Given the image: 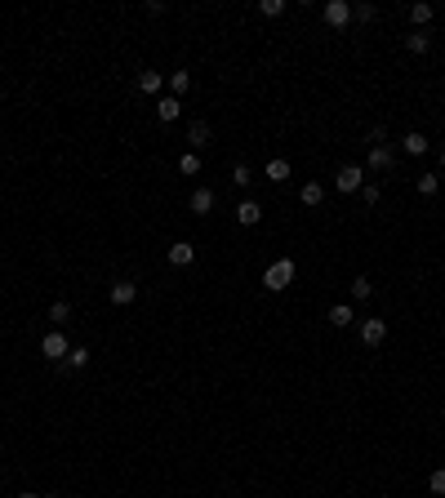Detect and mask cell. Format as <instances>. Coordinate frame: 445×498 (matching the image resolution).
<instances>
[{
  "mask_svg": "<svg viewBox=\"0 0 445 498\" xmlns=\"http://www.w3.org/2000/svg\"><path fill=\"white\" fill-rule=\"evenodd\" d=\"M294 285V258H276L268 262V271H263V289L268 294H281V289Z\"/></svg>",
  "mask_w": 445,
  "mask_h": 498,
  "instance_id": "cell-1",
  "label": "cell"
},
{
  "mask_svg": "<svg viewBox=\"0 0 445 498\" xmlns=\"http://www.w3.org/2000/svg\"><path fill=\"white\" fill-rule=\"evenodd\" d=\"M67 352H72V343H67V334H63V330H50L41 338V356H45V361L63 365V361H67Z\"/></svg>",
  "mask_w": 445,
  "mask_h": 498,
  "instance_id": "cell-2",
  "label": "cell"
},
{
  "mask_svg": "<svg viewBox=\"0 0 445 498\" xmlns=\"http://www.w3.org/2000/svg\"><path fill=\"white\" fill-rule=\"evenodd\" d=\"M356 338H361L365 347H383V338H387V321H378V316H365V321H356Z\"/></svg>",
  "mask_w": 445,
  "mask_h": 498,
  "instance_id": "cell-3",
  "label": "cell"
},
{
  "mask_svg": "<svg viewBox=\"0 0 445 498\" xmlns=\"http://www.w3.org/2000/svg\"><path fill=\"white\" fill-rule=\"evenodd\" d=\"M334 187H338L343 196L361 192V187H365V165H343V169L334 174Z\"/></svg>",
  "mask_w": 445,
  "mask_h": 498,
  "instance_id": "cell-4",
  "label": "cell"
},
{
  "mask_svg": "<svg viewBox=\"0 0 445 498\" xmlns=\"http://www.w3.org/2000/svg\"><path fill=\"white\" fill-rule=\"evenodd\" d=\"M321 18H325L334 32H343V27L352 23V5H347V0H325V5H321Z\"/></svg>",
  "mask_w": 445,
  "mask_h": 498,
  "instance_id": "cell-5",
  "label": "cell"
},
{
  "mask_svg": "<svg viewBox=\"0 0 445 498\" xmlns=\"http://www.w3.org/2000/svg\"><path fill=\"white\" fill-rule=\"evenodd\" d=\"M392 165H396V147H392V143L370 147V152H365V169H370V174H387Z\"/></svg>",
  "mask_w": 445,
  "mask_h": 498,
  "instance_id": "cell-6",
  "label": "cell"
},
{
  "mask_svg": "<svg viewBox=\"0 0 445 498\" xmlns=\"http://www.w3.org/2000/svg\"><path fill=\"white\" fill-rule=\"evenodd\" d=\"M210 138H214V125H210V120H192V125H187V152L210 147Z\"/></svg>",
  "mask_w": 445,
  "mask_h": 498,
  "instance_id": "cell-7",
  "label": "cell"
},
{
  "mask_svg": "<svg viewBox=\"0 0 445 498\" xmlns=\"http://www.w3.org/2000/svg\"><path fill=\"white\" fill-rule=\"evenodd\" d=\"M178 116H183V98H174V93H160V98H156V120H160V125H174Z\"/></svg>",
  "mask_w": 445,
  "mask_h": 498,
  "instance_id": "cell-8",
  "label": "cell"
},
{
  "mask_svg": "<svg viewBox=\"0 0 445 498\" xmlns=\"http://www.w3.org/2000/svg\"><path fill=\"white\" fill-rule=\"evenodd\" d=\"M165 258H169V267H192L196 262V245L192 240H174V245L165 249Z\"/></svg>",
  "mask_w": 445,
  "mask_h": 498,
  "instance_id": "cell-9",
  "label": "cell"
},
{
  "mask_svg": "<svg viewBox=\"0 0 445 498\" xmlns=\"http://www.w3.org/2000/svg\"><path fill=\"white\" fill-rule=\"evenodd\" d=\"M214 205H219V196H214L210 187H196V192H192V201H187V210H192L196 218H205V214H214Z\"/></svg>",
  "mask_w": 445,
  "mask_h": 498,
  "instance_id": "cell-10",
  "label": "cell"
},
{
  "mask_svg": "<svg viewBox=\"0 0 445 498\" xmlns=\"http://www.w3.org/2000/svg\"><path fill=\"white\" fill-rule=\"evenodd\" d=\"M107 298H111V307H129L138 298V285H134V280H116V285L107 289Z\"/></svg>",
  "mask_w": 445,
  "mask_h": 498,
  "instance_id": "cell-11",
  "label": "cell"
},
{
  "mask_svg": "<svg viewBox=\"0 0 445 498\" xmlns=\"http://www.w3.org/2000/svg\"><path fill=\"white\" fill-rule=\"evenodd\" d=\"M290 174H294V165H290L285 156H272V161L263 165V178H268V183H285Z\"/></svg>",
  "mask_w": 445,
  "mask_h": 498,
  "instance_id": "cell-12",
  "label": "cell"
},
{
  "mask_svg": "<svg viewBox=\"0 0 445 498\" xmlns=\"http://www.w3.org/2000/svg\"><path fill=\"white\" fill-rule=\"evenodd\" d=\"M259 218H263V205L259 201H241V205H236V223H241V227H259Z\"/></svg>",
  "mask_w": 445,
  "mask_h": 498,
  "instance_id": "cell-13",
  "label": "cell"
},
{
  "mask_svg": "<svg viewBox=\"0 0 445 498\" xmlns=\"http://www.w3.org/2000/svg\"><path fill=\"white\" fill-rule=\"evenodd\" d=\"M428 147H432V143H428V134H419V129L401 138V152H405V156H428Z\"/></svg>",
  "mask_w": 445,
  "mask_h": 498,
  "instance_id": "cell-14",
  "label": "cell"
},
{
  "mask_svg": "<svg viewBox=\"0 0 445 498\" xmlns=\"http://www.w3.org/2000/svg\"><path fill=\"white\" fill-rule=\"evenodd\" d=\"M138 89L143 93H151V98H160V89H165V76H160V71H138Z\"/></svg>",
  "mask_w": 445,
  "mask_h": 498,
  "instance_id": "cell-15",
  "label": "cell"
},
{
  "mask_svg": "<svg viewBox=\"0 0 445 498\" xmlns=\"http://www.w3.org/2000/svg\"><path fill=\"white\" fill-rule=\"evenodd\" d=\"M329 325H334V330H347V325H356V312L347 303H334L329 307Z\"/></svg>",
  "mask_w": 445,
  "mask_h": 498,
  "instance_id": "cell-16",
  "label": "cell"
},
{
  "mask_svg": "<svg viewBox=\"0 0 445 498\" xmlns=\"http://www.w3.org/2000/svg\"><path fill=\"white\" fill-rule=\"evenodd\" d=\"M405 49L410 54H428L432 49V32H419V27H414V32L405 36Z\"/></svg>",
  "mask_w": 445,
  "mask_h": 498,
  "instance_id": "cell-17",
  "label": "cell"
},
{
  "mask_svg": "<svg viewBox=\"0 0 445 498\" xmlns=\"http://www.w3.org/2000/svg\"><path fill=\"white\" fill-rule=\"evenodd\" d=\"M67 321H72V303H67V298H58V303H50V325H54V330H63Z\"/></svg>",
  "mask_w": 445,
  "mask_h": 498,
  "instance_id": "cell-18",
  "label": "cell"
},
{
  "mask_svg": "<svg viewBox=\"0 0 445 498\" xmlns=\"http://www.w3.org/2000/svg\"><path fill=\"white\" fill-rule=\"evenodd\" d=\"M299 201H303V205H307V210H316V205H321V201H325V187H321V183H303V192H299Z\"/></svg>",
  "mask_w": 445,
  "mask_h": 498,
  "instance_id": "cell-19",
  "label": "cell"
},
{
  "mask_svg": "<svg viewBox=\"0 0 445 498\" xmlns=\"http://www.w3.org/2000/svg\"><path fill=\"white\" fill-rule=\"evenodd\" d=\"M178 174H183V178L201 174V152H183V156H178Z\"/></svg>",
  "mask_w": 445,
  "mask_h": 498,
  "instance_id": "cell-20",
  "label": "cell"
},
{
  "mask_svg": "<svg viewBox=\"0 0 445 498\" xmlns=\"http://www.w3.org/2000/svg\"><path fill=\"white\" fill-rule=\"evenodd\" d=\"M89 356H94V352H89L85 343H80V347H72L67 361H63V370H85V365H89Z\"/></svg>",
  "mask_w": 445,
  "mask_h": 498,
  "instance_id": "cell-21",
  "label": "cell"
},
{
  "mask_svg": "<svg viewBox=\"0 0 445 498\" xmlns=\"http://www.w3.org/2000/svg\"><path fill=\"white\" fill-rule=\"evenodd\" d=\"M432 18H437V9H432V5H410V23L419 27V32L432 23Z\"/></svg>",
  "mask_w": 445,
  "mask_h": 498,
  "instance_id": "cell-22",
  "label": "cell"
},
{
  "mask_svg": "<svg viewBox=\"0 0 445 498\" xmlns=\"http://www.w3.org/2000/svg\"><path fill=\"white\" fill-rule=\"evenodd\" d=\"M250 183H254V169L245 165V161H241V165H232V187H241V192H245Z\"/></svg>",
  "mask_w": 445,
  "mask_h": 498,
  "instance_id": "cell-23",
  "label": "cell"
},
{
  "mask_svg": "<svg viewBox=\"0 0 445 498\" xmlns=\"http://www.w3.org/2000/svg\"><path fill=\"white\" fill-rule=\"evenodd\" d=\"M187 89H192V76H187V71H174V76H169V93H174V98H183Z\"/></svg>",
  "mask_w": 445,
  "mask_h": 498,
  "instance_id": "cell-24",
  "label": "cell"
},
{
  "mask_svg": "<svg viewBox=\"0 0 445 498\" xmlns=\"http://www.w3.org/2000/svg\"><path fill=\"white\" fill-rule=\"evenodd\" d=\"M414 187H419V196H437L441 192V178L437 174H419V183H414Z\"/></svg>",
  "mask_w": 445,
  "mask_h": 498,
  "instance_id": "cell-25",
  "label": "cell"
},
{
  "mask_svg": "<svg viewBox=\"0 0 445 498\" xmlns=\"http://www.w3.org/2000/svg\"><path fill=\"white\" fill-rule=\"evenodd\" d=\"M347 289H352V298H356V303H365V298L374 294V285H370V280H365V276H356V280H352V285H347Z\"/></svg>",
  "mask_w": 445,
  "mask_h": 498,
  "instance_id": "cell-26",
  "label": "cell"
},
{
  "mask_svg": "<svg viewBox=\"0 0 445 498\" xmlns=\"http://www.w3.org/2000/svg\"><path fill=\"white\" fill-rule=\"evenodd\" d=\"M259 14L263 18H281L285 14V0H259Z\"/></svg>",
  "mask_w": 445,
  "mask_h": 498,
  "instance_id": "cell-27",
  "label": "cell"
},
{
  "mask_svg": "<svg viewBox=\"0 0 445 498\" xmlns=\"http://www.w3.org/2000/svg\"><path fill=\"white\" fill-rule=\"evenodd\" d=\"M352 18H356V23H374V18H378V5H352Z\"/></svg>",
  "mask_w": 445,
  "mask_h": 498,
  "instance_id": "cell-28",
  "label": "cell"
},
{
  "mask_svg": "<svg viewBox=\"0 0 445 498\" xmlns=\"http://www.w3.org/2000/svg\"><path fill=\"white\" fill-rule=\"evenodd\" d=\"M428 490L437 494V498H445V467H437V472L428 476Z\"/></svg>",
  "mask_w": 445,
  "mask_h": 498,
  "instance_id": "cell-29",
  "label": "cell"
},
{
  "mask_svg": "<svg viewBox=\"0 0 445 498\" xmlns=\"http://www.w3.org/2000/svg\"><path fill=\"white\" fill-rule=\"evenodd\" d=\"M365 143H370V147H383V143H387V129H383V125H370V134H365Z\"/></svg>",
  "mask_w": 445,
  "mask_h": 498,
  "instance_id": "cell-30",
  "label": "cell"
},
{
  "mask_svg": "<svg viewBox=\"0 0 445 498\" xmlns=\"http://www.w3.org/2000/svg\"><path fill=\"white\" fill-rule=\"evenodd\" d=\"M361 196H365V205H378V196H383V192H378V183H365Z\"/></svg>",
  "mask_w": 445,
  "mask_h": 498,
  "instance_id": "cell-31",
  "label": "cell"
},
{
  "mask_svg": "<svg viewBox=\"0 0 445 498\" xmlns=\"http://www.w3.org/2000/svg\"><path fill=\"white\" fill-rule=\"evenodd\" d=\"M143 14H151V18H160V14H165V5H160V0H147V5H143Z\"/></svg>",
  "mask_w": 445,
  "mask_h": 498,
  "instance_id": "cell-32",
  "label": "cell"
},
{
  "mask_svg": "<svg viewBox=\"0 0 445 498\" xmlns=\"http://www.w3.org/2000/svg\"><path fill=\"white\" fill-rule=\"evenodd\" d=\"M18 498H45V494H36V490H23V494H18Z\"/></svg>",
  "mask_w": 445,
  "mask_h": 498,
  "instance_id": "cell-33",
  "label": "cell"
},
{
  "mask_svg": "<svg viewBox=\"0 0 445 498\" xmlns=\"http://www.w3.org/2000/svg\"><path fill=\"white\" fill-rule=\"evenodd\" d=\"M441 174H445V152H441Z\"/></svg>",
  "mask_w": 445,
  "mask_h": 498,
  "instance_id": "cell-34",
  "label": "cell"
}]
</instances>
